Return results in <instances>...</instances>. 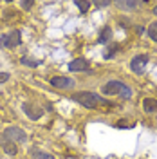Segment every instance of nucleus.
<instances>
[{"mask_svg": "<svg viewBox=\"0 0 157 159\" xmlns=\"http://www.w3.org/2000/svg\"><path fill=\"white\" fill-rule=\"evenodd\" d=\"M29 156H31L33 159H54V157L49 154V152H43V150L36 148V147L29 148Z\"/></svg>", "mask_w": 157, "mask_h": 159, "instance_id": "1a4fd4ad", "label": "nucleus"}, {"mask_svg": "<svg viewBox=\"0 0 157 159\" xmlns=\"http://www.w3.org/2000/svg\"><path fill=\"white\" fill-rule=\"evenodd\" d=\"M143 109H145V112H148V114L157 112V101L152 99V98H146L145 101H143Z\"/></svg>", "mask_w": 157, "mask_h": 159, "instance_id": "9d476101", "label": "nucleus"}, {"mask_svg": "<svg viewBox=\"0 0 157 159\" xmlns=\"http://www.w3.org/2000/svg\"><path fill=\"white\" fill-rule=\"evenodd\" d=\"M24 112L31 119H40L42 114H43V110L40 109V107H36L34 103H24Z\"/></svg>", "mask_w": 157, "mask_h": 159, "instance_id": "423d86ee", "label": "nucleus"}, {"mask_svg": "<svg viewBox=\"0 0 157 159\" xmlns=\"http://www.w3.org/2000/svg\"><path fill=\"white\" fill-rule=\"evenodd\" d=\"M9 80V74L7 72H0V83H4V81H7Z\"/></svg>", "mask_w": 157, "mask_h": 159, "instance_id": "a211bd4d", "label": "nucleus"}, {"mask_svg": "<svg viewBox=\"0 0 157 159\" xmlns=\"http://www.w3.org/2000/svg\"><path fill=\"white\" fill-rule=\"evenodd\" d=\"M146 63H148V56L146 54H139V56H136L130 61V69L134 70V72H137V74H141V72H145Z\"/></svg>", "mask_w": 157, "mask_h": 159, "instance_id": "39448f33", "label": "nucleus"}, {"mask_svg": "<svg viewBox=\"0 0 157 159\" xmlns=\"http://www.w3.org/2000/svg\"><path fill=\"white\" fill-rule=\"evenodd\" d=\"M69 69L76 70V72H83V70L88 69V63H87L85 58H76V60H72V61L69 63Z\"/></svg>", "mask_w": 157, "mask_h": 159, "instance_id": "6e6552de", "label": "nucleus"}, {"mask_svg": "<svg viewBox=\"0 0 157 159\" xmlns=\"http://www.w3.org/2000/svg\"><path fill=\"white\" fill-rule=\"evenodd\" d=\"M101 92H103V94H108V96H110V94H118V96H121L123 99H128L132 96L130 87L125 85V83H121V81H108L107 85H103Z\"/></svg>", "mask_w": 157, "mask_h": 159, "instance_id": "f03ea898", "label": "nucleus"}, {"mask_svg": "<svg viewBox=\"0 0 157 159\" xmlns=\"http://www.w3.org/2000/svg\"><path fill=\"white\" fill-rule=\"evenodd\" d=\"M110 38H112V29L110 27H105L103 33L99 34V42L101 43H107V42H110Z\"/></svg>", "mask_w": 157, "mask_h": 159, "instance_id": "ddd939ff", "label": "nucleus"}, {"mask_svg": "<svg viewBox=\"0 0 157 159\" xmlns=\"http://www.w3.org/2000/svg\"><path fill=\"white\" fill-rule=\"evenodd\" d=\"M118 127H128V121H125V119H123V121H119Z\"/></svg>", "mask_w": 157, "mask_h": 159, "instance_id": "aec40b11", "label": "nucleus"}, {"mask_svg": "<svg viewBox=\"0 0 157 159\" xmlns=\"http://www.w3.org/2000/svg\"><path fill=\"white\" fill-rule=\"evenodd\" d=\"M148 36H150L152 40H155V42H157V22H154V24L148 27Z\"/></svg>", "mask_w": 157, "mask_h": 159, "instance_id": "4468645a", "label": "nucleus"}, {"mask_svg": "<svg viewBox=\"0 0 157 159\" xmlns=\"http://www.w3.org/2000/svg\"><path fill=\"white\" fill-rule=\"evenodd\" d=\"M4 139H7L11 143H25L27 141V136L18 127H9V129L4 130Z\"/></svg>", "mask_w": 157, "mask_h": 159, "instance_id": "7ed1b4c3", "label": "nucleus"}, {"mask_svg": "<svg viewBox=\"0 0 157 159\" xmlns=\"http://www.w3.org/2000/svg\"><path fill=\"white\" fill-rule=\"evenodd\" d=\"M74 4L78 6V9L81 11V13H87V11H88V7H90V4H88V2H79V0H76Z\"/></svg>", "mask_w": 157, "mask_h": 159, "instance_id": "2eb2a0df", "label": "nucleus"}, {"mask_svg": "<svg viewBox=\"0 0 157 159\" xmlns=\"http://www.w3.org/2000/svg\"><path fill=\"white\" fill-rule=\"evenodd\" d=\"M20 4H22V7H24V9H31V7H33V2H27V0H25V2H20Z\"/></svg>", "mask_w": 157, "mask_h": 159, "instance_id": "f3484780", "label": "nucleus"}, {"mask_svg": "<svg viewBox=\"0 0 157 159\" xmlns=\"http://www.w3.org/2000/svg\"><path fill=\"white\" fill-rule=\"evenodd\" d=\"M141 6H143V2H118V7H121V9H136Z\"/></svg>", "mask_w": 157, "mask_h": 159, "instance_id": "f8f14e48", "label": "nucleus"}, {"mask_svg": "<svg viewBox=\"0 0 157 159\" xmlns=\"http://www.w3.org/2000/svg\"><path fill=\"white\" fill-rule=\"evenodd\" d=\"M24 65H31V67H36V65H40V61H36V60H29V58H22L20 60Z\"/></svg>", "mask_w": 157, "mask_h": 159, "instance_id": "dca6fc26", "label": "nucleus"}, {"mask_svg": "<svg viewBox=\"0 0 157 159\" xmlns=\"http://www.w3.org/2000/svg\"><path fill=\"white\" fill-rule=\"evenodd\" d=\"M70 99L78 101L79 105H83V107H87V109H98L99 105L103 103V99H101V96H98L96 92H87V90L72 94V98H70Z\"/></svg>", "mask_w": 157, "mask_h": 159, "instance_id": "f257e3e1", "label": "nucleus"}, {"mask_svg": "<svg viewBox=\"0 0 157 159\" xmlns=\"http://www.w3.org/2000/svg\"><path fill=\"white\" fill-rule=\"evenodd\" d=\"M51 85H54L58 89H69L74 85V80L67 78V76H54V78H51Z\"/></svg>", "mask_w": 157, "mask_h": 159, "instance_id": "0eeeda50", "label": "nucleus"}, {"mask_svg": "<svg viewBox=\"0 0 157 159\" xmlns=\"http://www.w3.org/2000/svg\"><path fill=\"white\" fill-rule=\"evenodd\" d=\"M96 6L98 7H107V6H110V2H96Z\"/></svg>", "mask_w": 157, "mask_h": 159, "instance_id": "6ab92c4d", "label": "nucleus"}, {"mask_svg": "<svg viewBox=\"0 0 157 159\" xmlns=\"http://www.w3.org/2000/svg\"><path fill=\"white\" fill-rule=\"evenodd\" d=\"M154 15H155V16H157V6H155V7H154Z\"/></svg>", "mask_w": 157, "mask_h": 159, "instance_id": "412c9836", "label": "nucleus"}, {"mask_svg": "<svg viewBox=\"0 0 157 159\" xmlns=\"http://www.w3.org/2000/svg\"><path fill=\"white\" fill-rule=\"evenodd\" d=\"M2 148H4V152H6V154H9V156H15V154L18 152L16 145H15V143H11V141H7V139H4V143H2Z\"/></svg>", "mask_w": 157, "mask_h": 159, "instance_id": "9b49d317", "label": "nucleus"}, {"mask_svg": "<svg viewBox=\"0 0 157 159\" xmlns=\"http://www.w3.org/2000/svg\"><path fill=\"white\" fill-rule=\"evenodd\" d=\"M0 45L9 47V49L20 45V31H11L9 34H2L0 36Z\"/></svg>", "mask_w": 157, "mask_h": 159, "instance_id": "20e7f679", "label": "nucleus"}]
</instances>
